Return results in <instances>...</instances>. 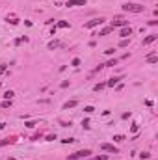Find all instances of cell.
<instances>
[{
	"label": "cell",
	"mask_w": 158,
	"mask_h": 160,
	"mask_svg": "<svg viewBox=\"0 0 158 160\" xmlns=\"http://www.w3.org/2000/svg\"><path fill=\"white\" fill-rule=\"evenodd\" d=\"M123 11H126V13H141L145 9V6H141V4H136V2H126V4H123Z\"/></svg>",
	"instance_id": "1"
},
{
	"label": "cell",
	"mask_w": 158,
	"mask_h": 160,
	"mask_svg": "<svg viewBox=\"0 0 158 160\" xmlns=\"http://www.w3.org/2000/svg\"><path fill=\"white\" fill-rule=\"evenodd\" d=\"M89 154H91V151H89V149H80V151H76V153H73V154H69V156H67V160H80V158L89 156Z\"/></svg>",
	"instance_id": "2"
},
{
	"label": "cell",
	"mask_w": 158,
	"mask_h": 160,
	"mask_svg": "<svg viewBox=\"0 0 158 160\" xmlns=\"http://www.w3.org/2000/svg\"><path fill=\"white\" fill-rule=\"evenodd\" d=\"M100 149H103L104 153H112V154H117V153H119V149H117L114 143H100Z\"/></svg>",
	"instance_id": "3"
},
{
	"label": "cell",
	"mask_w": 158,
	"mask_h": 160,
	"mask_svg": "<svg viewBox=\"0 0 158 160\" xmlns=\"http://www.w3.org/2000/svg\"><path fill=\"white\" fill-rule=\"evenodd\" d=\"M110 26H112V28H117V26H129V21H126V19H123V17H115L114 21H112Z\"/></svg>",
	"instance_id": "4"
},
{
	"label": "cell",
	"mask_w": 158,
	"mask_h": 160,
	"mask_svg": "<svg viewBox=\"0 0 158 160\" xmlns=\"http://www.w3.org/2000/svg\"><path fill=\"white\" fill-rule=\"evenodd\" d=\"M103 22H104V19H103V17H99V19H91L89 22H86V28H95V26H100Z\"/></svg>",
	"instance_id": "5"
},
{
	"label": "cell",
	"mask_w": 158,
	"mask_h": 160,
	"mask_svg": "<svg viewBox=\"0 0 158 160\" xmlns=\"http://www.w3.org/2000/svg\"><path fill=\"white\" fill-rule=\"evenodd\" d=\"M67 8H78V6H86V0H67L65 4Z\"/></svg>",
	"instance_id": "6"
},
{
	"label": "cell",
	"mask_w": 158,
	"mask_h": 160,
	"mask_svg": "<svg viewBox=\"0 0 158 160\" xmlns=\"http://www.w3.org/2000/svg\"><path fill=\"white\" fill-rule=\"evenodd\" d=\"M123 80V76H114V78H110L108 82H106V86H110V88H114V86H117V84Z\"/></svg>",
	"instance_id": "7"
},
{
	"label": "cell",
	"mask_w": 158,
	"mask_h": 160,
	"mask_svg": "<svg viewBox=\"0 0 158 160\" xmlns=\"http://www.w3.org/2000/svg\"><path fill=\"white\" fill-rule=\"evenodd\" d=\"M132 36V28L130 26H123V30H121V37L126 39V37H130Z\"/></svg>",
	"instance_id": "8"
},
{
	"label": "cell",
	"mask_w": 158,
	"mask_h": 160,
	"mask_svg": "<svg viewBox=\"0 0 158 160\" xmlns=\"http://www.w3.org/2000/svg\"><path fill=\"white\" fill-rule=\"evenodd\" d=\"M156 39H158V36H156V34H151V36H147V37L143 39V45H151V43H154Z\"/></svg>",
	"instance_id": "9"
},
{
	"label": "cell",
	"mask_w": 158,
	"mask_h": 160,
	"mask_svg": "<svg viewBox=\"0 0 158 160\" xmlns=\"http://www.w3.org/2000/svg\"><path fill=\"white\" fill-rule=\"evenodd\" d=\"M2 97H4V101H11V99L15 97V93L11 91V89H8V91H6V93L2 95Z\"/></svg>",
	"instance_id": "10"
},
{
	"label": "cell",
	"mask_w": 158,
	"mask_h": 160,
	"mask_svg": "<svg viewBox=\"0 0 158 160\" xmlns=\"http://www.w3.org/2000/svg\"><path fill=\"white\" fill-rule=\"evenodd\" d=\"M13 142H15V138H4V140H0V147L8 145V143H13Z\"/></svg>",
	"instance_id": "11"
},
{
	"label": "cell",
	"mask_w": 158,
	"mask_h": 160,
	"mask_svg": "<svg viewBox=\"0 0 158 160\" xmlns=\"http://www.w3.org/2000/svg\"><path fill=\"white\" fill-rule=\"evenodd\" d=\"M110 32H114V28H112V26H106V28L100 30V32L97 34V36H106V34H110Z\"/></svg>",
	"instance_id": "12"
},
{
	"label": "cell",
	"mask_w": 158,
	"mask_h": 160,
	"mask_svg": "<svg viewBox=\"0 0 158 160\" xmlns=\"http://www.w3.org/2000/svg\"><path fill=\"white\" fill-rule=\"evenodd\" d=\"M76 104H78V102H76V101H67V102L63 104V110H69V108H74Z\"/></svg>",
	"instance_id": "13"
},
{
	"label": "cell",
	"mask_w": 158,
	"mask_h": 160,
	"mask_svg": "<svg viewBox=\"0 0 158 160\" xmlns=\"http://www.w3.org/2000/svg\"><path fill=\"white\" fill-rule=\"evenodd\" d=\"M156 62H158L156 54H149V56H147V63H156Z\"/></svg>",
	"instance_id": "14"
},
{
	"label": "cell",
	"mask_w": 158,
	"mask_h": 160,
	"mask_svg": "<svg viewBox=\"0 0 158 160\" xmlns=\"http://www.w3.org/2000/svg\"><path fill=\"white\" fill-rule=\"evenodd\" d=\"M104 88H106V82H99V84L93 86V91H100V89H104Z\"/></svg>",
	"instance_id": "15"
},
{
	"label": "cell",
	"mask_w": 158,
	"mask_h": 160,
	"mask_svg": "<svg viewBox=\"0 0 158 160\" xmlns=\"http://www.w3.org/2000/svg\"><path fill=\"white\" fill-rule=\"evenodd\" d=\"M129 45H130V37H126V39H121V41H119V47H121V48L129 47Z\"/></svg>",
	"instance_id": "16"
},
{
	"label": "cell",
	"mask_w": 158,
	"mask_h": 160,
	"mask_svg": "<svg viewBox=\"0 0 158 160\" xmlns=\"http://www.w3.org/2000/svg\"><path fill=\"white\" fill-rule=\"evenodd\" d=\"M56 28H69V22L67 21H58L56 22Z\"/></svg>",
	"instance_id": "17"
},
{
	"label": "cell",
	"mask_w": 158,
	"mask_h": 160,
	"mask_svg": "<svg viewBox=\"0 0 158 160\" xmlns=\"http://www.w3.org/2000/svg\"><path fill=\"white\" fill-rule=\"evenodd\" d=\"M8 22H11V24H19V19L15 17V15H8Z\"/></svg>",
	"instance_id": "18"
},
{
	"label": "cell",
	"mask_w": 158,
	"mask_h": 160,
	"mask_svg": "<svg viewBox=\"0 0 158 160\" xmlns=\"http://www.w3.org/2000/svg\"><path fill=\"white\" fill-rule=\"evenodd\" d=\"M56 47H62V43L60 41H50L48 43V48H56Z\"/></svg>",
	"instance_id": "19"
},
{
	"label": "cell",
	"mask_w": 158,
	"mask_h": 160,
	"mask_svg": "<svg viewBox=\"0 0 158 160\" xmlns=\"http://www.w3.org/2000/svg\"><path fill=\"white\" fill-rule=\"evenodd\" d=\"M0 106H2V108H11V101H2Z\"/></svg>",
	"instance_id": "20"
},
{
	"label": "cell",
	"mask_w": 158,
	"mask_h": 160,
	"mask_svg": "<svg viewBox=\"0 0 158 160\" xmlns=\"http://www.w3.org/2000/svg\"><path fill=\"white\" fill-rule=\"evenodd\" d=\"M28 41V37H19V39H15V45H21V43H26Z\"/></svg>",
	"instance_id": "21"
},
{
	"label": "cell",
	"mask_w": 158,
	"mask_h": 160,
	"mask_svg": "<svg viewBox=\"0 0 158 160\" xmlns=\"http://www.w3.org/2000/svg\"><path fill=\"white\" fill-rule=\"evenodd\" d=\"M114 65H117V60H110L108 63H104V67H114Z\"/></svg>",
	"instance_id": "22"
},
{
	"label": "cell",
	"mask_w": 158,
	"mask_h": 160,
	"mask_svg": "<svg viewBox=\"0 0 158 160\" xmlns=\"http://www.w3.org/2000/svg\"><path fill=\"white\" fill-rule=\"evenodd\" d=\"M71 65H73V67H78V65H80V58H73V62H71Z\"/></svg>",
	"instance_id": "23"
},
{
	"label": "cell",
	"mask_w": 158,
	"mask_h": 160,
	"mask_svg": "<svg viewBox=\"0 0 158 160\" xmlns=\"http://www.w3.org/2000/svg\"><path fill=\"white\" fill-rule=\"evenodd\" d=\"M91 160H108V156L106 154H99V156H93Z\"/></svg>",
	"instance_id": "24"
},
{
	"label": "cell",
	"mask_w": 158,
	"mask_h": 160,
	"mask_svg": "<svg viewBox=\"0 0 158 160\" xmlns=\"http://www.w3.org/2000/svg\"><path fill=\"white\" fill-rule=\"evenodd\" d=\"M74 142V138H65V140H62V143H73Z\"/></svg>",
	"instance_id": "25"
},
{
	"label": "cell",
	"mask_w": 158,
	"mask_h": 160,
	"mask_svg": "<svg viewBox=\"0 0 158 160\" xmlns=\"http://www.w3.org/2000/svg\"><path fill=\"white\" fill-rule=\"evenodd\" d=\"M93 110H95L93 106H86V108H84V112H86V114H91V112H93Z\"/></svg>",
	"instance_id": "26"
},
{
	"label": "cell",
	"mask_w": 158,
	"mask_h": 160,
	"mask_svg": "<svg viewBox=\"0 0 158 160\" xmlns=\"http://www.w3.org/2000/svg\"><path fill=\"white\" fill-rule=\"evenodd\" d=\"M24 125H26L28 128H34V127H35V123H34V121H26V123H24Z\"/></svg>",
	"instance_id": "27"
},
{
	"label": "cell",
	"mask_w": 158,
	"mask_h": 160,
	"mask_svg": "<svg viewBox=\"0 0 158 160\" xmlns=\"http://www.w3.org/2000/svg\"><path fill=\"white\" fill-rule=\"evenodd\" d=\"M123 140H125V138L119 136V134H117V136H114V142H123Z\"/></svg>",
	"instance_id": "28"
},
{
	"label": "cell",
	"mask_w": 158,
	"mask_h": 160,
	"mask_svg": "<svg viewBox=\"0 0 158 160\" xmlns=\"http://www.w3.org/2000/svg\"><path fill=\"white\" fill-rule=\"evenodd\" d=\"M56 140V134H50V136H47V142H54Z\"/></svg>",
	"instance_id": "29"
},
{
	"label": "cell",
	"mask_w": 158,
	"mask_h": 160,
	"mask_svg": "<svg viewBox=\"0 0 158 160\" xmlns=\"http://www.w3.org/2000/svg\"><path fill=\"white\" fill-rule=\"evenodd\" d=\"M6 69H8V65H6V63H2V65H0V74H2L4 71H6Z\"/></svg>",
	"instance_id": "30"
},
{
	"label": "cell",
	"mask_w": 158,
	"mask_h": 160,
	"mask_svg": "<svg viewBox=\"0 0 158 160\" xmlns=\"http://www.w3.org/2000/svg\"><path fill=\"white\" fill-rule=\"evenodd\" d=\"M140 156H141V160H147V158H149V153H141Z\"/></svg>",
	"instance_id": "31"
},
{
	"label": "cell",
	"mask_w": 158,
	"mask_h": 160,
	"mask_svg": "<svg viewBox=\"0 0 158 160\" xmlns=\"http://www.w3.org/2000/svg\"><path fill=\"white\" fill-rule=\"evenodd\" d=\"M82 125H84V128H89V121H88V119H84Z\"/></svg>",
	"instance_id": "32"
},
{
	"label": "cell",
	"mask_w": 158,
	"mask_h": 160,
	"mask_svg": "<svg viewBox=\"0 0 158 160\" xmlns=\"http://www.w3.org/2000/svg\"><path fill=\"white\" fill-rule=\"evenodd\" d=\"M8 160H17V158H13V156H9V158H8Z\"/></svg>",
	"instance_id": "33"
}]
</instances>
